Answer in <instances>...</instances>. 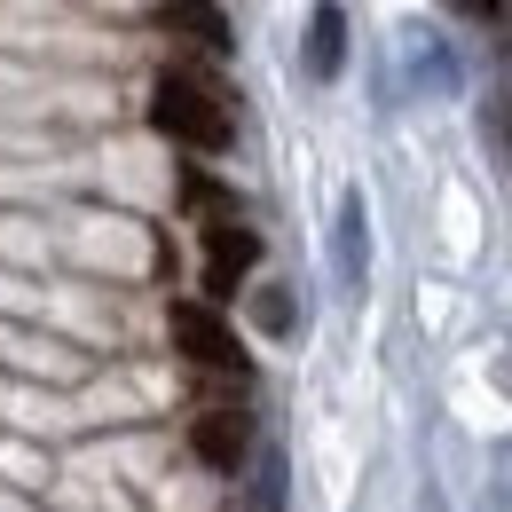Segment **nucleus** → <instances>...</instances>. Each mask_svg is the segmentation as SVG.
Listing matches in <instances>:
<instances>
[{
    "label": "nucleus",
    "mask_w": 512,
    "mask_h": 512,
    "mask_svg": "<svg viewBox=\"0 0 512 512\" xmlns=\"http://www.w3.org/2000/svg\"><path fill=\"white\" fill-rule=\"evenodd\" d=\"M158 32L197 40V48H213V56H229V48H237V40H229V16H221L213 0H158Z\"/></svg>",
    "instance_id": "39448f33"
},
{
    "label": "nucleus",
    "mask_w": 512,
    "mask_h": 512,
    "mask_svg": "<svg viewBox=\"0 0 512 512\" xmlns=\"http://www.w3.org/2000/svg\"><path fill=\"white\" fill-rule=\"evenodd\" d=\"M190 449L213 465V473H237L245 449H253V418H245V410H205V418L190 426Z\"/></svg>",
    "instance_id": "20e7f679"
},
{
    "label": "nucleus",
    "mask_w": 512,
    "mask_h": 512,
    "mask_svg": "<svg viewBox=\"0 0 512 512\" xmlns=\"http://www.w3.org/2000/svg\"><path fill=\"white\" fill-rule=\"evenodd\" d=\"M308 64H316V79H331L347 64V16H339V0H323L316 24H308Z\"/></svg>",
    "instance_id": "423d86ee"
},
{
    "label": "nucleus",
    "mask_w": 512,
    "mask_h": 512,
    "mask_svg": "<svg viewBox=\"0 0 512 512\" xmlns=\"http://www.w3.org/2000/svg\"><path fill=\"white\" fill-rule=\"evenodd\" d=\"M150 127L174 134L182 150H229V111H221V95H213L205 79H190V71H166V79H158Z\"/></svg>",
    "instance_id": "f257e3e1"
},
{
    "label": "nucleus",
    "mask_w": 512,
    "mask_h": 512,
    "mask_svg": "<svg viewBox=\"0 0 512 512\" xmlns=\"http://www.w3.org/2000/svg\"><path fill=\"white\" fill-rule=\"evenodd\" d=\"M260 260V237L237 221V213H221V221H205V292H213V308L245 284V268Z\"/></svg>",
    "instance_id": "7ed1b4c3"
},
{
    "label": "nucleus",
    "mask_w": 512,
    "mask_h": 512,
    "mask_svg": "<svg viewBox=\"0 0 512 512\" xmlns=\"http://www.w3.org/2000/svg\"><path fill=\"white\" fill-rule=\"evenodd\" d=\"M166 331H174V355H190L197 371H237V379H245V347H237V331L221 323L213 300H174V308H166Z\"/></svg>",
    "instance_id": "f03ea898"
},
{
    "label": "nucleus",
    "mask_w": 512,
    "mask_h": 512,
    "mask_svg": "<svg viewBox=\"0 0 512 512\" xmlns=\"http://www.w3.org/2000/svg\"><path fill=\"white\" fill-rule=\"evenodd\" d=\"M457 8H465V16H497L505 0H457Z\"/></svg>",
    "instance_id": "6e6552de"
},
{
    "label": "nucleus",
    "mask_w": 512,
    "mask_h": 512,
    "mask_svg": "<svg viewBox=\"0 0 512 512\" xmlns=\"http://www.w3.org/2000/svg\"><path fill=\"white\" fill-rule=\"evenodd\" d=\"M260 331H292V300H284V292L260 300Z\"/></svg>",
    "instance_id": "0eeeda50"
}]
</instances>
